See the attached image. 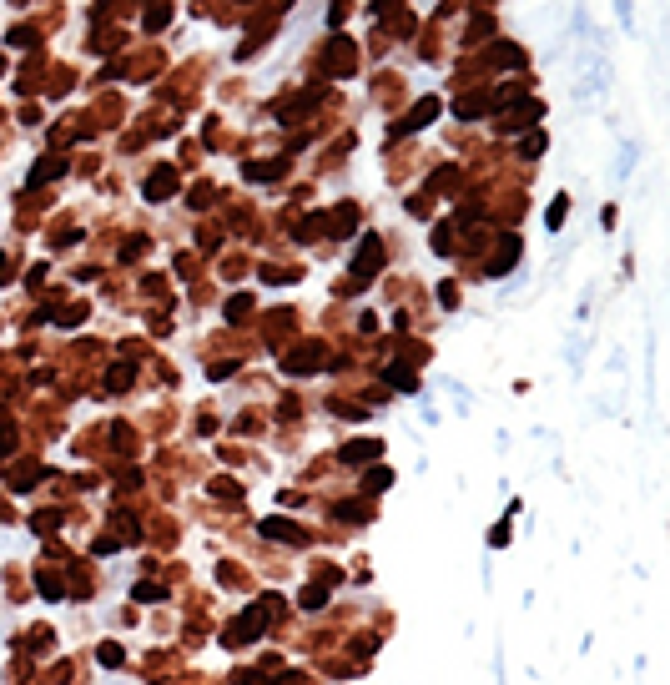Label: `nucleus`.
<instances>
[{"instance_id": "1", "label": "nucleus", "mask_w": 670, "mask_h": 685, "mask_svg": "<svg viewBox=\"0 0 670 685\" xmlns=\"http://www.w3.org/2000/svg\"><path fill=\"white\" fill-rule=\"evenodd\" d=\"M272 605H277V595L257 600V605H252V610H247V615H242V620L232 625V630L222 635V640H227V645H247V640H257V635H262V625L272 620Z\"/></svg>"}, {"instance_id": "2", "label": "nucleus", "mask_w": 670, "mask_h": 685, "mask_svg": "<svg viewBox=\"0 0 670 685\" xmlns=\"http://www.w3.org/2000/svg\"><path fill=\"white\" fill-rule=\"evenodd\" d=\"M378 262H383V242H378V237H363V247H358V257H353V282H348V288H363V282L378 272Z\"/></svg>"}, {"instance_id": "3", "label": "nucleus", "mask_w": 670, "mask_h": 685, "mask_svg": "<svg viewBox=\"0 0 670 685\" xmlns=\"http://www.w3.org/2000/svg\"><path fill=\"white\" fill-rule=\"evenodd\" d=\"M433 117H438V101L428 96V101H418V106L409 111V117H404V122H399L394 131H388V141H399V136H409V131H418V126H428Z\"/></svg>"}, {"instance_id": "4", "label": "nucleus", "mask_w": 670, "mask_h": 685, "mask_svg": "<svg viewBox=\"0 0 670 685\" xmlns=\"http://www.w3.org/2000/svg\"><path fill=\"white\" fill-rule=\"evenodd\" d=\"M172 192H177V166H156L146 177V202H166Z\"/></svg>"}, {"instance_id": "5", "label": "nucleus", "mask_w": 670, "mask_h": 685, "mask_svg": "<svg viewBox=\"0 0 670 685\" xmlns=\"http://www.w3.org/2000/svg\"><path fill=\"white\" fill-rule=\"evenodd\" d=\"M262 534L277 544H308V529H298L293 519H262Z\"/></svg>"}, {"instance_id": "6", "label": "nucleus", "mask_w": 670, "mask_h": 685, "mask_svg": "<svg viewBox=\"0 0 670 685\" xmlns=\"http://www.w3.org/2000/svg\"><path fill=\"white\" fill-rule=\"evenodd\" d=\"M348 71H353V45L343 36H333V45H328V76H348Z\"/></svg>"}, {"instance_id": "7", "label": "nucleus", "mask_w": 670, "mask_h": 685, "mask_svg": "<svg viewBox=\"0 0 670 685\" xmlns=\"http://www.w3.org/2000/svg\"><path fill=\"white\" fill-rule=\"evenodd\" d=\"M519 262V237H499V252L489 257V277H499V272H509Z\"/></svg>"}, {"instance_id": "8", "label": "nucleus", "mask_w": 670, "mask_h": 685, "mask_svg": "<svg viewBox=\"0 0 670 685\" xmlns=\"http://www.w3.org/2000/svg\"><path fill=\"white\" fill-rule=\"evenodd\" d=\"M378 453H383V443H378V438H358V443H348V448H343V459H348V464H373Z\"/></svg>"}, {"instance_id": "9", "label": "nucleus", "mask_w": 670, "mask_h": 685, "mask_svg": "<svg viewBox=\"0 0 670 685\" xmlns=\"http://www.w3.org/2000/svg\"><path fill=\"white\" fill-rule=\"evenodd\" d=\"M61 171H66V161H61V156H40V166L26 177V187H45L50 177H61Z\"/></svg>"}, {"instance_id": "10", "label": "nucleus", "mask_w": 670, "mask_h": 685, "mask_svg": "<svg viewBox=\"0 0 670 685\" xmlns=\"http://www.w3.org/2000/svg\"><path fill=\"white\" fill-rule=\"evenodd\" d=\"M529 122H539V101H524L519 111H504V122H499V126H504V131H519V126H529Z\"/></svg>"}, {"instance_id": "11", "label": "nucleus", "mask_w": 670, "mask_h": 685, "mask_svg": "<svg viewBox=\"0 0 670 685\" xmlns=\"http://www.w3.org/2000/svg\"><path fill=\"white\" fill-rule=\"evenodd\" d=\"M166 21H172V6H166V0H151L146 16H141V26H146V31H161Z\"/></svg>"}, {"instance_id": "12", "label": "nucleus", "mask_w": 670, "mask_h": 685, "mask_svg": "<svg viewBox=\"0 0 670 685\" xmlns=\"http://www.w3.org/2000/svg\"><path fill=\"white\" fill-rule=\"evenodd\" d=\"M131 378H136V368H131V363H117V368L106 373V388H111V393H121V388H126Z\"/></svg>"}, {"instance_id": "13", "label": "nucleus", "mask_w": 670, "mask_h": 685, "mask_svg": "<svg viewBox=\"0 0 670 685\" xmlns=\"http://www.w3.org/2000/svg\"><path fill=\"white\" fill-rule=\"evenodd\" d=\"M338 580V575H328L323 585H313V590H303V610H323V600H328V585Z\"/></svg>"}, {"instance_id": "14", "label": "nucleus", "mask_w": 670, "mask_h": 685, "mask_svg": "<svg viewBox=\"0 0 670 685\" xmlns=\"http://www.w3.org/2000/svg\"><path fill=\"white\" fill-rule=\"evenodd\" d=\"M484 106H489V96H464V101H459L454 111H459V117L469 122V117H479V111H484Z\"/></svg>"}, {"instance_id": "15", "label": "nucleus", "mask_w": 670, "mask_h": 685, "mask_svg": "<svg viewBox=\"0 0 670 685\" xmlns=\"http://www.w3.org/2000/svg\"><path fill=\"white\" fill-rule=\"evenodd\" d=\"M383 378H388V383H394V388H404V393H409V388L418 383V378H414L409 368H383Z\"/></svg>"}, {"instance_id": "16", "label": "nucleus", "mask_w": 670, "mask_h": 685, "mask_svg": "<svg viewBox=\"0 0 670 685\" xmlns=\"http://www.w3.org/2000/svg\"><path fill=\"white\" fill-rule=\"evenodd\" d=\"M388 484H394V474H388V469H373V474L363 479V489H368V494H383Z\"/></svg>"}, {"instance_id": "17", "label": "nucleus", "mask_w": 670, "mask_h": 685, "mask_svg": "<svg viewBox=\"0 0 670 685\" xmlns=\"http://www.w3.org/2000/svg\"><path fill=\"white\" fill-rule=\"evenodd\" d=\"M277 171H283V161H267V166H262V161H252V166H247V177H252V182H262V177H277Z\"/></svg>"}, {"instance_id": "18", "label": "nucleus", "mask_w": 670, "mask_h": 685, "mask_svg": "<svg viewBox=\"0 0 670 685\" xmlns=\"http://www.w3.org/2000/svg\"><path fill=\"white\" fill-rule=\"evenodd\" d=\"M247 313H252V298H247V293H237V298L227 303V318H247Z\"/></svg>"}, {"instance_id": "19", "label": "nucleus", "mask_w": 670, "mask_h": 685, "mask_svg": "<svg viewBox=\"0 0 670 685\" xmlns=\"http://www.w3.org/2000/svg\"><path fill=\"white\" fill-rule=\"evenodd\" d=\"M494 61H499V66H519V50H514V45H499Z\"/></svg>"}, {"instance_id": "20", "label": "nucleus", "mask_w": 670, "mask_h": 685, "mask_svg": "<svg viewBox=\"0 0 670 685\" xmlns=\"http://www.w3.org/2000/svg\"><path fill=\"white\" fill-rule=\"evenodd\" d=\"M11 448H16V438H11V419L0 414V453H11Z\"/></svg>"}, {"instance_id": "21", "label": "nucleus", "mask_w": 670, "mask_h": 685, "mask_svg": "<svg viewBox=\"0 0 670 685\" xmlns=\"http://www.w3.org/2000/svg\"><path fill=\"white\" fill-rule=\"evenodd\" d=\"M212 494H222V499H242V489H237V484H227V479H217V489H212Z\"/></svg>"}, {"instance_id": "22", "label": "nucleus", "mask_w": 670, "mask_h": 685, "mask_svg": "<svg viewBox=\"0 0 670 685\" xmlns=\"http://www.w3.org/2000/svg\"><path fill=\"white\" fill-rule=\"evenodd\" d=\"M40 590H45V595H50V600H55V595H61V590H66V585H61V580H55V575H40Z\"/></svg>"}, {"instance_id": "23", "label": "nucleus", "mask_w": 670, "mask_h": 685, "mask_svg": "<svg viewBox=\"0 0 670 685\" xmlns=\"http://www.w3.org/2000/svg\"><path fill=\"white\" fill-rule=\"evenodd\" d=\"M544 222H549V227H560V222H565V197H560V202L549 207V217H544Z\"/></svg>"}, {"instance_id": "24", "label": "nucleus", "mask_w": 670, "mask_h": 685, "mask_svg": "<svg viewBox=\"0 0 670 685\" xmlns=\"http://www.w3.org/2000/svg\"><path fill=\"white\" fill-rule=\"evenodd\" d=\"M338 514H343V519H368V509H363V504H343Z\"/></svg>"}, {"instance_id": "25", "label": "nucleus", "mask_w": 670, "mask_h": 685, "mask_svg": "<svg viewBox=\"0 0 670 685\" xmlns=\"http://www.w3.org/2000/svg\"><path fill=\"white\" fill-rule=\"evenodd\" d=\"M55 529V514H36V534H50Z\"/></svg>"}, {"instance_id": "26", "label": "nucleus", "mask_w": 670, "mask_h": 685, "mask_svg": "<svg viewBox=\"0 0 670 685\" xmlns=\"http://www.w3.org/2000/svg\"><path fill=\"white\" fill-rule=\"evenodd\" d=\"M489 544H494V549H499V544H509V519H504V524H499V529L489 534Z\"/></svg>"}, {"instance_id": "27", "label": "nucleus", "mask_w": 670, "mask_h": 685, "mask_svg": "<svg viewBox=\"0 0 670 685\" xmlns=\"http://www.w3.org/2000/svg\"><path fill=\"white\" fill-rule=\"evenodd\" d=\"M101 665H121V650H117V645H101Z\"/></svg>"}, {"instance_id": "28", "label": "nucleus", "mask_w": 670, "mask_h": 685, "mask_svg": "<svg viewBox=\"0 0 670 685\" xmlns=\"http://www.w3.org/2000/svg\"><path fill=\"white\" fill-rule=\"evenodd\" d=\"M136 600H161V585H136Z\"/></svg>"}, {"instance_id": "29", "label": "nucleus", "mask_w": 670, "mask_h": 685, "mask_svg": "<svg viewBox=\"0 0 670 685\" xmlns=\"http://www.w3.org/2000/svg\"><path fill=\"white\" fill-rule=\"evenodd\" d=\"M232 685H262V680H257L252 670H242V675H232Z\"/></svg>"}, {"instance_id": "30", "label": "nucleus", "mask_w": 670, "mask_h": 685, "mask_svg": "<svg viewBox=\"0 0 670 685\" xmlns=\"http://www.w3.org/2000/svg\"><path fill=\"white\" fill-rule=\"evenodd\" d=\"M0 267H6V257H0Z\"/></svg>"}, {"instance_id": "31", "label": "nucleus", "mask_w": 670, "mask_h": 685, "mask_svg": "<svg viewBox=\"0 0 670 685\" xmlns=\"http://www.w3.org/2000/svg\"><path fill=\"white\" fill-rule=\"evenodd\" d=\"M16 6H21V0H16Z\"/></svg>"}]
</instances>
